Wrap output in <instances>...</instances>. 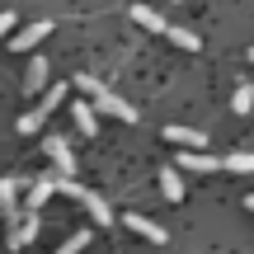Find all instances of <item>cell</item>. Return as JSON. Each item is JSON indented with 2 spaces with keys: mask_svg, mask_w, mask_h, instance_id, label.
Here are the masks:
<instances>
[{
  "mask_svg": "<svg viewBox=\"0 0 254 254\" xmlns=\"http://www.w3.org/2000/svg\"><path fill=\"white\" fill-rule=\"evenodd\" d=\"M165 141H174V146H184V151H207V136L202 132H193V127H165Z\"/></svg>",
  "mask_w": 254,
  "mask_h": 254,
  "instance_id": "ba28073f",
  "label": "cell"
},
{
  "mask_svg": "<svg viewBox=\"0 0 254 254\" xmlns=\"http://www.w3.org/2000/svg\"><path fill=\"white\" fill-rule=\"evenodd\" d=\"M47 160H52V170H57L62 184L75 174V151L66 146V136H47Z\"/></svg>",
  "mask_w": 254,
  "mask_h": 254,
  "instance_id": "277c9868",
  "label": "cell"
},
{
  "mask_svg": "<svg viewBox=\"0 0 254 254\" xmlns=\"http://www.w3.org/2000/svg\"><path fill=\"white\" fill-rule=\"evenodd\" d=\"M132 19H136L141 28H151V33H170V24H165V19L155 14L151 5H132Z\"/></svg>",
  "mask_w": 254,
  "mask_h": 254,
  "instance_id": "4fadbf2b",
  "label": "cell"
},
{
  "mask_svg": "<svg viewBox=\"0 0 254 254\" xmlns=\"http://www.w3.org/2000/svg\"><path fill=\"white\" fill-rule=\"evenodd\" d=\"M19 189H24V179H19V174H5V179H0V207H5V217H9V226H14L19 221Z\"/></svg>",
  "mask_w": 254,
  "mask_h": 254,
  "instance_id": "8992f818",
  "label": "cell"
},
{
  "mask_svg": "<svg viewBox=\"0 0 254 254\" xmlns=\"http://www.w3.org/2000/svg\"><path fill=\"white\" fill-rule=\"evenodd\" d=\"M221 170H231V174H254V151H231L226 160H221Z\"/></svg>",
  "mask_w": 254,
  "mask_h": 254,
  "instance_id": "9a60e30c",
  "label": "cell"
},
{
  "mask_svg": "<svg viewBox=\"0 0 254 254\" xmlns=\"http://www.w3.org/2000/svg\"><path fill=\"white\" fill-rule=\"evenodd\" d=\"M47 33H52V24H47V19H43V24H28L24 33H14V47H19V52H33Z\"/></svg>",
  "mask_w": 254,
  "mask_h": 254,
  "instance_id": "30bf717a",
  "label": "cell"
},
{
  "mask_svg": "<svg viewBox=\"0 0 254 254\" xmlns=\"http://www.w3.org/2000/svg\"><path fill=\"white\" fill-rule=\"evenodd\" d=\"M38 226H43V221H38V212H24V221H19V226H14V236H9V250L28 245V240L38 236Z\"/></svg>",
  "mask_w": 254,
  "mask_h": 254,
  "instance_id": "8fae6325",
  "label": "cell"
},
{
  "mask_svg": "<svg viewBox=\"0 0 254 254\" xmlns=\"http://www.w3.org/2000/svg\"><path fill=\"white\" fill-rule=\"evenodd\" d=\"M9 24H14V14H0V38L9 33Z\"/></svg>",
  "mask_w": 254,
  "mask_h": 254,
  "instance_id": "ffe728a7",
  "label": "cell"
},
{
  "mask_svg": "<svg viewBox=\"0 0 254 254\" xmlns=\"http://www.w3.org/2000/svg\"><path fill=\"white\" fill-rule=\"evenodd\" d=\"M62 99H66V85H52V90H47L43 99H38V109L19 118V132H38V127L47 123V113H52V109H57V104H62Z\"/></svg>",
  "mask_w": 254,
  "mask_h": 254,
  "instance_id": "3957f363",
  "label": "cell"
},
{
  "mask_svg": "<svg viewBox=\"0 0 254 254\" xmlns=\"http://www.w3.org/2000/svg\"><path fill=\"white\" fill-rule=\"evenodd\" d=\"M43 80H47V57H28V75H24V85H28V90H43Z\"/></svg>",
  "mask_w": 254,
  "mask_h": 254,
  "instance_id": "2e32d148",
  "label": "cell"
},
{
  "mask_svg": "<svg viewBox=\"0 0 254 254\" xmlns=\"http://www.w3.org/2000/svg\"><path fill=\"white\" fill-rule=\"evenodd\" d=\"M179 170L184 174H212V170H221V160L207 155V151H184L179 155Z\"/></svg>",
  "mask_w": 254,
  "mask_h": 254,
  "instance_id": "52a82bcc",
  "label": "cell"
},
{
  "mask_svg": "<svg viewBox=\"0 0 254 254\" xmlns=\"http://www.w3.org/2000/svg\"><path fill=\"white\" fill-rule=\"evenodd\" d=\"M52 193H62V179H52V174H38V179L28 184V207H24V212H38L47 198H52Z\"/></svg>",
  "mask_w": 254,
  "mask_h": 254,
  "instance_id": "5b68a950",
  "label": "cell"
},
{
  "mask_svg": "<svg viewBox=\"0 0 254 254\" xmlns=\"http://www.w3.org/2000/svg\"><path fill=\"white\" fill-rule=\"evenodd\" d=\"M85 245H90V236H85V231H75V236H66V245L57 250V254H80Z\"/></svg>",
  "mask_w": 254,
  "mask_h": 254,
  "instance_id": "d6986e66",
  "label": "cell"
},
{
  "mask_svg": "<svg viewBox=\"0 0 254 254\" xmlns=\"http://www.w3.org/2000/svg\"><path fill=\"white\" fill-rule=\"evenodd\" d=\"M75 127H80L85 136H94V132H99V109L80 99V104H75Z\"/></svg>",
  "mask_w": 254,
  "mask_h": 254,
  "instance_id": "5bb4252c",
  "label": "cell"
},
{
  "mask_svg": "<svg viewBox=\"0 0 254 254\" xmlns=\"http://www.w3.org/2000/svg\"><path fill=\"white\" fill-rule=\"evenodd\" d=\"M127 226H132L136 231V236H146V240H151V245H165V240H170V236H165V226H155V221H146V217H136V212H127Z\"/></svg>",
  "mask_w": 254,
  "mask_h": 254,
  "instance_id": "9c48e42d",
  "label": "cell"
},
{
  "mask_svg": "<svg viewBox=\"0 0 254 254\" xmlns=\"http://www.w3.org/2000/svg\"><path fill=\"white\" fill-rule=\"evenodd\" d=\"M160 193H165L170 202H179V198H184V179H179V165H165V170H160Z\"/></svg>",
  "mask_w": 254,
  "mask_h": 254,
  "instance_id": "7c38bea8",
  "label": "cell"
},
{
  "mask_svg": "<svg viewBox=\"0 0 254 254\" xmlns=\"http://www.w3.org/2000/svg\"><path fill=\"white\" fill-rule=\"evenodd\" d=\"M231 109H236V113H250V109H254V85H236V99H231Z\"/></svg>",
  "mask_w": 254,
  "mask_h": 254,
  "instance_id": "ac0fdd59",
  "label": "cell"
},
{
  "mask_svg": "<svg viewBox=\"0 0 254 254\" xmlns=\"http://www.w3.org/2000/svg\"><path fill=\"white\" fill-rule=\"evenodd\" d=\"M165 38H170L174 47H189V52H198V33H189V28H174V24H170V33H165Z\"/></svg>",
  "mask_w": 254,
  "mask_h": 254,
  "instance_id": "e0dca14e",
  "label": "cell"
},
{
  "mask_svg": "<svg viewBox=\"0 0 254 254\" xmlns=\"http://www.w3.org/2000/svg\"><path fill=\"white\" fill-rule=\"evenodd\" d=\"M245 207H250V212H254V193H250V198H245Z\"/></svg>",
  "mask_w": 254,
  "mask_h": 254,
  "instance_id": "44dd1931",
  "label": "cell"
},
{
  "mask_svg": "<svg viewBox=\"0 0 254 254\" xmlns=\"http://www.w3.org/2000/svg\"><path fill=\"white\" fill-rule=\"evenodd\" d=\"M75 85L90 94V104H94L99 113H113V118H123V123H136V109H132V104H123V99H118V94H113L104 80H94V75H80Z\"/></svg>",
  "mask_w": 254,
  "mask_h": 254,
  "instance_id": "6da1fadb",
  "label": "cell"
},
{
  "mask_svg": "<svg viewBox=\"0 0 254 254\" xmlns=\"http://www.w3.org/2000/svg\"><path fill=\"white\" fill-rule=\"evenodd\" d=\"M250 62H254V47H250Z\"/></svg>",
  "mask_w": 254,
  "mask_h": 254,
  "instance_id": "7402d4cb",
  "label": "cell"
},
{
  "mask_svg": "<svg viewBox=\"0 0 254 254\" xmlns=\"http://www.w3.org/2000/svg\"><path fill=\"white\" fill-rule=\"evenodd\" d=\"M62 193H66V198H75V202H85V212H90V221H94V226H113V212H109V202H104L94 189H85V184L66 179V184H62Z\"/></svg>",
  "mask_w": 254,
  "mask_h": 254,
  "instance_id": "7a4b0ae2",
  "label": "cell"
}]
</instances>
